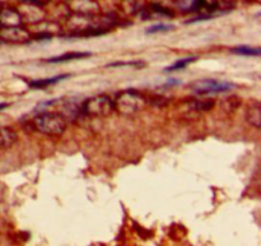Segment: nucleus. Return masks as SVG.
Listing matches in <instances>:
<instances>
[{"instance_id":"obj_1","label":"nucleus","mask_w":261,"mask_h":246,"mask_svg":"<svg viewBox=\"0 0 261 246\" xmlns=\"http://www.w3.org/2000/svg\"><path fill=\"white\" fill-rule=\"evenodd\" d=\"M149 104L147 97L134 89L122 91L117 94L116 100L114 101L115 110L122 115H134L137 112L143 111Z\"/></svg>"},{"instance_id":"obj_2","label":"nucleus","mask_w":261,"mask_h":246,"mask_svg":"<svg viewBox=\"0 0 261 246\" xmlns=\"http://www.w3.org/2000/svg\"><path fill=\"white\" fill-rule=\"evenodd\" d=\"M33 127L36 130L46 135H60L68 127V120L58 112L42 111L33 119Z\"/></svg>"},{"instance_id":"obj_3","label":"nucleus","mask_w":261,"mask_h":246,"mask_svg":"<svg viewBox=\"0 0 261 246\" xmlns=\"http://www.w3.org/2000/svg\"><path fill=\"white\" fill-rule=\"evenodd\" d=\"M115 111L114 100L107 94H97L83 102L81 112L91 117H106Z\"/></svg>"},{"instance_id":"obj_4","label":"nucleus","mask_w":261,"mask_h":246,"mask_svg":"<svg viewBox=\"0 0 261 246\" xmlns=\"http://www.w3.org/2000/svg\"><path fill=\"white\" fill-rule=\"evenodd\" d=\"M189 88L196 94H216L232 91L237 88V84L227 81H217V79H200L189 84Z\"/></svg>"},{"instance_id":"obj_5","label":"nucleus","mask_w":261,"mask_h":246,"mask_svg":"<svg viewBox=\"0 0 261 246\" xmlns=\"http://www.w3.org/2000/svg\"><path fill=\"white\" fill-rule=\"evenodd\" d=\"M0 40L3 42L10 43H25L32 40V33L24 26L0 28Z\"/></svg>"},{"instance_id":"obj_6","label":"nucleus","mask_w":261,"mask_h":246,"mask_svg":"<svg viewBox=\"0 0 261 246\" xmlns=\"http://www.w3.org/2000/svg\"><path fill=\"white\" fill-rule=\"evenodd\" d=\"M66 8L70 14L94 15L101 12L97 0H66Z\"/></svg>"},{"instance_id":"obj_7","label":"nucleus","mask_w":261,"mask_h":246,"mask_svg":"<svg viewBox=\"0 0 261 246\" xmlns=\"http://www.w3.org/2000/svg\"><path fill=\"white\" fill-rule=\"evenodd\" d=\"M22 7L18 9V12L22 15L23 23H30V24H37L46 19V12L42 9L41 5L35 4H24L20 3Z\"/></svg>"},{"instance_id":"obj_8","label":"nucleus","mask_w":261,"mask_h":246,"mask_svg":"<svg viewBox=\"0 0 261 246\" xmlns=\"http://www.w3.org/2000/svg\"><path fill=\"white\" fill-rule=\"evenodd\" d=\"M139 15H142L143 19H153V18H172L173 12L168 8L163 7L161 4H153L145 5L144 9L142 10Z\"/></svg>"},{"instance_id":"obj_9","label":"nucleus","mask_w":261,"mask_h":246,"mask_svg":"<svg viewBox=\"0 0 261 246\" xmlns=\"http://www.w3.org/2000/svg\"><path fill=\"white\" fill-rule=\"evenodd\" d=\"M22 15L15 8H2L0 9V26L2 27H15L22 26Z\"/></svg>"},{"instance_id":"obj_10","label":"nucleus","mask_w":261,"mask_h":246,"mask_svg":"<svg viewBox=\"0 0 261 246\" xmlns=\"http://www.w3.org/2000/svg\"><path fill=\"white\" fill-rule=\"evenodd\" d=\"M145 5H147V0H121V3H120V10L125 15L135 17V15H139L142 13Z\"/></svg>"},{"instance_id":"obj_11","label":"nucleus","mask_w":261,"mask_h":246,"mask_svg":"<svg viewBox=\"0 0 261 246\" xmlns=\"http://www.w3.org/2000/svg\"><path fill=\"white\" fill-rule=\"evenodd\" d=\"M18 135L10 127H0V150H8L17 143Z\"/></svg>"},{"instance_id":"obj_12","label":"nucleus","mask_w":261,"mask_h":246,"mask_svg":"<svg viewBox=\"0 0 261 246\" xmlns=\"http://www.w3.org/2000/svg\"><path fill=\"white\" fill-rule=\"evenodd\" d=\"M246 121L251 127L260 129L261 128V106L259 102H254L246 110Z\"/></svg>"},{"instance_id":"obj_13","label":"nucleus","mask_w":261,"mask_h":246,"mask_svg":"<svg viewBox=\"0 0 261 246\" xmlns=\"http://www.w3.org/2000/svg\"><path fill=\"white\" fill-rule=\"evenodd\" d=\"M92 54L87 53V51H70V53L61 54L59 56H54L46 60V63H65V61H71V60H78V59H84L89 58Z\"/></svg>"},{"instance_id":"obj_14","label":"nucleus","mask_w":261,"mask_h":246,"mask_svg":"<svg viewBox=\"0 0 261 246\" xmlns=\"http://www.w3.org/2000/svg\"><path fill=\"white\" fill-rule=\"evenodd\" d=\"M69 74H60V76H55L53 78H46V79H40V81H33L31 82L30 86L33 87V88H43V87L51 86V84H55L58 82L63 81V79L69 78Z\"/></svg>"},{"instance_id":"obj_15","label":"nucleus","mask_w":261,"mask_h":246,"mask_svg":"<svg viewBox=\"0 0 261 246\" xmlns=\"http://www.w3.org/2000/svg\"><path fill=\"white\" fill-rule=\"evenodd\" d=\"M176 8L182 13L196 12L198 8V0H173Z\"/></svg>"},{"instance_id":"obj_16","label":"nucleus","mask_w":261,"mask_h":246,"mask_svg":"<svg viewBox=\"0 0 261 246\" xmlns=\"http://www.w3.org/2000/svg\"><path fill=\"white\" fill-rule=\"evenodd\" d=\"M232 54L237 55H246V56H260V47H250V46H239V47L231 48Z\"/></svg>"},{"instance_id":"obj_17","label":"nucleus","mask_w":261,"mask_h":246,"mask_svg":"<svg viewBox=\"0 0 261 246\" xmlns=\"http://www.w3.org/2000/svg\"><path fill=\"white\" fill-rule=\"evenodd\" d=\"M196 56H189V58H185V59H181V60H177L175 64H172L171 66H167V68L165 69L166 73H170V71H176V70H180V69H184L186 68L188 65H190L191 63H194V61L196 60Z\"/></svg>"},{"instance_id":"obj_18","label":"nucleus","mask_w":261,"mask_h":246,"mask_svg":"<svg viewBox=\"0 0 261 246\" xmlns=\"http://www.w3.org/2000/svg\"><path fill=\"white\" fill-rule=\"evenodd\" d=\"M213 100H194L191 102V107L195 109L196 111H209L211 109H213Z\"/></svg>"},{"instance_id":"obj_19","label":"nucleus","mask_w":261,"mask_h":246,"mask_svg":"<svg viewBox=\"0 0 261 246\" xmlns=\"http://www.w3.org/2000/svg\"><path fill=\"white\" fill-rule=\"evenodd\" d=\"M171 30H175V26L166 24V23H157V24L150 26L147 30V33H158V32H168Z\"/></svg>"},{"instance_id":"obj_20","label":"nucleus","mask_w":261,"mask_h":246,"mask_svg":"<svg viewBox=\"0 0 261 246\" xmlns=\"http://www.w3.org/2000/svg\"><path fill=\"white\" fill-rule=\"evenodd\" d=\"M107 68H119V66H144V63L142 61H115V63L107 64Z\"/></svg>"},{"instance_id":"obj_21","label":"nucleus","mask_w":261,"mask_h":246,"mask_svg":"<svg viewBox=\"0 0 261 246\" xmlns=\"http://www.w3.org/2000/svg\"><path fill=\"white\" fill-rule=\"evenodd\" d=\"M20 3H24V4H35V5H45L47 3H50L51 0H19Z\"/></svg>"},{"instance_id":"obj_22","label":"nucleus","mask_w":261,"mask_h":246,"mask_svg":"<svg viewBox=\"0 0 261 246\" xmlns=\"http://www.w3.org/2000/svg\"><path fill=\"white\" fill-rule=\"evenodd\" d=\"M7 107H8V104H0V111L4 109H7Z\"/></svg>"},{"instance_id":"obj_23","label":"nucleus","mask_w":261,"mask_h":246,"mask_svg":"<svg viewBox=\"0 0 261 246\" xmlns=\"http://www.w3.org/2000/svg\"><path fill=\"white\" fill-rule=\"evenodd\" d=\"M2 42H3V41H2V40H0V43H2Z\"/></svg>"},{"instance_id":"obj_24","label":"nucleus","mask_w":261,"mask_h":246,"mask_svg":"<svg viewBox=\"0 0 261 246\" xmlns=\"http://www.w3.org/2000/svg\"><path fill=\"white\" fill-rule=\"evenodd\" d=\"M0 28H2V26H0Z\"/></svg>"}]
</instances>
